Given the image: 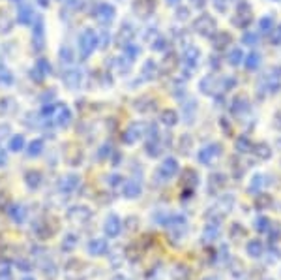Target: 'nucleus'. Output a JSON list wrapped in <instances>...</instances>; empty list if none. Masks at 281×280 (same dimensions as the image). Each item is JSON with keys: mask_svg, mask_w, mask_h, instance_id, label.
<instances>
[{"mask_svg": "<svg viewBox=\"0 0 281 280\" xmlns=\"http://www.w3.org/2000/svg\"><path fill=\"white\" fill-rule=\"evenodd\" d=\"M36 17H38V13L34 11L32 6L19 4V10H17V23H19V25H23V27H32Z\"/></svg>", "mask_w": 281, "mask_h": 280, "instance_id": "obj_1", "label": "nucleus"}, {"mask_svg": "<svg viewBox=\"0 0 281 280\" xmlns=\"http://www.w3.org/2000/svg\"><path fill=\"white\" fill-rule=\"evenodd\" d=\"M79 45H81V55L88 57L92 53L94 45H96V34H94L90 28H87V30L81 34V38H79Z\"/></svg>", "mask_w": 281, "mask_h": 280, "instance_id": "obj_2", "label": "nucleus"}, {"mask_svg": "<svg viewBox=\"0 0 281 280\" xmlns=\"http://www.w3.org/2000/svg\"><path fill=\"white\" fill-rule=\"evenodd\" d=\"M15 83V77H13V71L6 66L4 62H0V87H11Z\"/></svg>", "mask_w": 281, "mask_h": 280, "instance_id": "obj_3", "label": "nucleus"}, {"mask_svg": "<svg viewBox=\"0 0 281 280\" xmlns=\"http://www.w3.org/2000/svg\"><path fill=\"white\" fill-rule=\"evenodd\" d=\"M13 28V19L6 10H0V34H8Z\"/></svg>", "mask_w": 281, "mask_h": 280, "instance_id": "obj_4", "label": "nucleus"}, {"mask_svg": "<svg viewBox=\"0 0 281 280\" xmlns=\"http://www.w3.org/2000/svg\"><path fill=\"white\" fill-rule=\"evenodd\" d=\"M248 254L251 256V258H260L263 256V250H265V245L260 241H257V239H253V241L248 242Z\"/></svg>", "mask_w": 281, "mask_h": 280, "instance_id": "obj_5", "label": "nucleus"}, {"mask_svg": "<svg viewBox=\"0 0 281 280\" xmlns=\"http://www.w3.org/2000/svg\"><path fill=\"white\" fill-rule=\"evenodd\" d=\"M58 61L62 62V64H66V66L73 64V51H71L68 45H62L58 49Z\"/></svg>", "mask_w": 281, "mask_h": 280, "instance_id": "obj_6", "label": "nucleus"}, {"mask_svg": "<svg viewBox=\"0 0 281 280\" xmlns=\"http://www.w3.org/2000/svg\"><path fill=\"white\" fill-rule=\"evenodd\" d=\"M64 83H66V87H70V88L79 87V83H81V73H79V71H70V73L64 77Z\"/></svg>", "mask_w": 281, "mask_h": 280, "instance_id": "obj_7", "label": "nucleus"}, {"mask_svg": "<svg viewBox=\"0 0 281 280\" xmlns=\"http://www.w3.org/2000/svg\"><path fill=\"white\" fill-rule=\"evenodd\" d=\"M34 68H36V70H38L44 77L51 73V64H49L47 59H38V61H36V66Z\"/></svg>", "mask_w": 281, "mask_h": 280, "instance_id": "obj_8", "label": "nucleus"}, {"mask_svg": "<svg viewBox=\"0 0 281 280\" xmlns=\"http://www.w3.org/2000/svg\"><path fill=\"white\" fill-rule=\"evenodd\" d=\"M25 147V138L23 136H13L10 141V148L13 151V153H19L21 148Z\"/></svg>", "mask_w": 281, "mask_h": 280, "instance_id": "obj_9", "label": "nucleus"}, {"mask_svg": "<svg viewBox=\"0 0 281 280\" xmlns=\"http://www.w3.org/2000/svg\"><path fill=\"white\" fill-rule=\"evenodd\" d=\"M217 233H219V228L217 226H206V230H205V239L206 242H212L214 239L217 237Z\"/></svg>", "mask_w": 281, "mask_h": 280, "instance_id": "obj_10", "label": "nucleus"}, {"mask_svg": "<svg viewBox=\"0 0 281 280\" xmlns=\"http://www.w3.org/2000/svg\"><path fill=\"white\" fill-rule=\"evenodd\" d=\"M39 148H44V143H42V139H36V141L30 143V156H38Z\"/></svg>", "mask_w": 281, "mask_h": 280, "instance_id": "obj_11", "label": "nucleus"}, {"mask_svg": "<svg viewBox=\"0 0 281 280\" xmlns=\"http://www.w3.org/2000/svg\"><path fill=\"white\" fill-rule=\"evenodd\" d=\"M257 230H259V231H266V233H268V231H270L268 220H266V218H259V220H257Z\"/></svg>", "mask_w": 281, "mask_h": 280, "instance_id": "obj_12", "label": "nucleus"}, {"mask_svg": "<svg viewBox=\"0 0 281 280\" xmlns=\"http://www.w3.org/2000/svg\"><path fill=\"white\" fill-rule=\"evenodd\" d=\"M174 165H176V162H174V160H167V162H165V165H163V170L167 171V173H173V171L176 170Z\"/></svg>", "mask_w": 281, "mask_h": 280, "instance_id": "obj_13", "label": "nucleus"}, {"mask_svg": "<svg viewBox=\"0 0 281 280\" xmlns=\"http://www.w3.org/2000/svg\"><path fill=\"white\" fill-rule=\"evenodd\" d=\"M6 164V153L0 148V165H4Z\"/></svg>", "mask_w": 281, "mask_h": 280, "instance_id": "obj_14", "label": "nucleus"}, {"mask_svg": "<svg viewBox=\"0 0 281 280\" xmlns=\"http://www.w3.org/2000/svg\"><path fill=\"white\" fill-rule=\"evenodd\" d=\"M38 4L44 6V8H47V6H49V0H38Z\"/></svg>", "mask_w": 281, "mask_h": 280, "instance_id": "obj_15", "label": "nucleus"}, {"mask_svg": "<svg viewBox=\"0 0 281 280\" xmlns=\"http://www.w3.org/2000/svg\"><path fill=\"white\" fill-rule=\"evenodd\" d=\"M206 280H217V278H214V276H210V278H206Z\"/></svg>", "mask_w": 281, "mask_h": 280, "instance_id": "obj_16", "label": "nucleus"}]
</instances>
